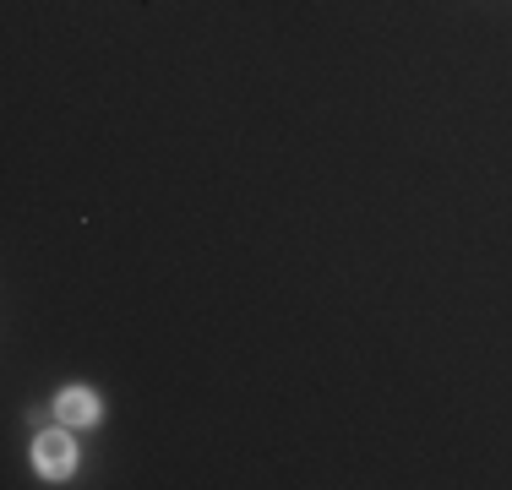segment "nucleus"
<instances>
[{
  "label": "nucleus",
  "mask_w": 512,
  "mask_h": 490,
  "mask_svg": "<svg viewBox=\"0 0 512 490\" xmlns=\"http://www.w3.org/2000/svg\"><path fill=\"white\" fill-rule=\"evenodd\" d=\"M33 463H39L50 480H60V474H71V463H77V447H71V436H44L39 447H33Z\"/></svg>",
  "instance_id": "1"
},
{
  "label": "nucleus",
  "mask_w": 512,
  "mask_h": 490,
  "mask_svg": "<svg viewBox=\"0 0 512 490\" xmlns=\"http://www.w3.org/2000/svg\"><path fill=\"white\" fill-rule=\"evenodd\" d=\"M55 414H60V425H66V431H82V425H93V420H99V403H93V392L71 387V392H60Z\"/></svg>",
  "instance_id": "2"
}]
</instances>
